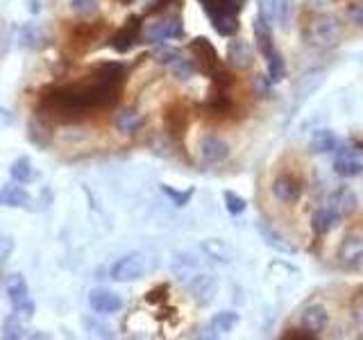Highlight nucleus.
Instances as JSON below:
<instances>
[{
	"label": "nucleus",
	"mask_w": 363,
	"mask_h": 340,
	"mask_svg": "<svg viewBox=\"0 0 363 340\" xmlns=\"http://www.w3.org/2000/svg\"><path fill=\"white\" fill-rule=\"evenodd\" d=\"M261 3H264V0H261Z\"/></svg>",
	"instance_id": "nucleus-48"
},
{
	"label": "nucleus",
	"mask_w": 363,
	"mask_h": 340,
	"mask_svg": "<svg viewBox=\"0 0 363 340\" xmlns=\"http://www.w3.org/2000/svg\"><path fill=\"white\" fill-rule=\"evenodd\" d=\"M266 64H268V77L272 79V84H277L286 77V73H289L286 60H284V55L277 48L266 55Z\"/></svg>",
	"instance_id": "nucleus-28"
},
{
	"label": "nucleus",
	"mask_w": 363,
	"mask_h": 340,
	"mask_svg": "<svg viewBox=\"0 0 363 340\" xmlns=\"http://www.w3.org/2000/svg\"><path fill=\"white\" fill-rule=\"evenodd\" d=\"M28 139H30V143L32 145H37V147H41V150H45V147L50 145V141H52V132H50V125L45 123V118L43 116H34L30 123H28Z\"/></svg>",
	"instance_id": "nucleus-23"
},
{
	"label": "nucleus",
	"mask_w": 363,
	"mask_h": 340,
	"mask_svg": "<svg viewBox=\"0 0 363 340\" xmlns=\"http://www.w3.org/2000/svg\"><path fill=\"white\" fill-rule=\"evenodd\" d=\"M227 64L234 66V68H250L255 64V50L245 39H238V37H230L227 41Z\"/></svg>",
	"instance_id": "nucleus-12"
},
{
	"label": "nucleus",
	"mask_w": 363,
	"mask_h": 340,
	"mask_svg": "<svg viewBox=\"0 0 363 340\" xmlns=\"http://www.w3.org/2000/svg\"><path fill=\"white\" fill-rule=\"evenodd\" d=\"M9 175H11V179H14V181H18V184H28V181H32L34 168H32L30 157H18L16 162L11 164Z\"/></svg>",
	"instance_id": "nucleus-30"
},
{
	"label": "nucleus",
	"mask_w": 363,
	"mask_h": 340,
	"mask_svg": "<svg viewBox=\"0 0 363 340\" xmlns=\"http://www.w3.org/2000/svg\"><path fill=\"white\" fill-rule=\"evenodd\" d=\"M71 9H73V14L89 18L98 14V0H71Z\"/></svg>",
	"instance_id": "nucleus-38"
},
{
	"label": "nucleus",
	"mask_w": 363,
	"mask_h": 340,
	"mask_svg": "<svg viewBox=\"0 0 363 340\" xmlns=\"http://www.w3.org/2000/svg\"><path fill=\"white\" fill-rule=\"evenodd\" d=\"M200 157L204 164H220L230 157V143L220 136H204L200 141Z\"/></svg>",
	"instance_id": "nucleus-16"
},
{
	"label": "nucleus",
	"mask_w": 363,
	"mask_h": 340,
	"mask_svg": "<svg viewBox=\"0 0 363 340\" xmlns=\"http://www.w3.org/2000/svg\"><path fill=\"white\" fill-rule=\"evenodd\" d=\"M184 37V23H182V14H166L159 21L150 23L145 30V41L147 43H162V41H173Z\"/></svg>",
	"instance_id": "nucleus-5"
},
{
	"label": "nucleus",
	"mask_w": 363,
	"mask_h": 340,
	"mask_svg": "<svg viewBox=\"0 0 363 340\" xmlns=\"http://www.w3.org/2000/svg\"><path fill=\"white\" fill-rule=\"evenodd\" d=\"M128 68L121 62L100 64L82 82L48 86L39 94L37 113L60 123H77L96 111L111 109L118 102Z\"/></svg>",
	"instance_id": "nucleus-1"
},
{
	"label": "nucleus",
	"mask_w": 363,
	"mask_h": 340,
	"mask_svg": "<svg viewBox=\"0 0 363 340\" xmlns=\"http://www.w3.org/2000/svg\"><path fill=\"white\" fill-rule=\"evenodd\" d=\"M334 173L338 177H361L363 162L357 159L352 150H340V154L334 159Z\"/></svg>",
	"instance_id": "nucleus-21"
},
{
	"label": "nucleus",
	"mask_w": 363,
	"mask_h": 340,
	"mask_svg": "<svg viewBox=\"0 0 363 340\" xmlns=\"http://www.w3.org/2000/svg\"><path fill=\"white\" fill-rule=\"evenodd\" d=\"M252 30H255V41H257V48L261 55H268L270 50H275V41H272V30H270V21L264 14H257L255 23H252Z\"/></svg>",
	"instance_id": "nucleus-22"
},
{
	"label": "nucleus",
	"mask_w": 363,
	"mask_h": 340,
	"mask_svg": "<svg viewBox=\"0 0 363 340\" xmlns=\"http://www.w3.org/2000/svg\"><path fill=\"white\" fill-rule=\"evenodd\" d=\"M162 193L164 196L175 204V207H186L189 204V200L193 198V193H196V188H186V191H177V188H173V186H166V184H162Z\"/></svg>",
	"instance_id": "nucleus-36"
},
{
	"label": "nucleus",
	"mask_w": 363,
	"mask_h": 340,
	"mask_svg": "<svg viewBox=\"0 0 363 340\" xmlns=\"http://www.w3.org/2000/svg\"><path fill=\"white\" fill-rule=\"evenodd\" d=\"M347 16L354 26H359L363 30V0H354V3L347 5Z\"/></svg>",
	"instance_id": "nucleus-40"
},
{
	"label": "nucleus",
	"mask_w": 363,
	"mask_h": 340,
	"mask_svg": "<svg viewBox=\"0 0 363 340\" xmlns=\"http://www.w3.org/2000/svg\"><path fill=\"white\" fill-rule=\"evenodd\" d=\"M121 3H123V5H130V3H132V0H121Z\"/></svg>",
	"instance_id": "nucleus-47"
},
{
	"label": "nucleus",
	"mask_w": 363,
	"mask_h": 340,
	"mask_svg": "<svg viewBox=\"0 0 363 340\" xmlns=\"http://www.w3.org/2000/svg\"><path fill=\"white\" fill-rule=\"evenodd\" d=\"M270 16L277 18L281 28H289L293 21V0H277V5L270 7Z\"/></svg>",
	"instance_id": "nucleus-32"
},
{
	"label": "nucleus",
	"mask_w": 363,
	"mask_h": 340,
	"mask_svg": "<svg viewBox=\"0 0 363 340\" xmlns=\"http://www.w3.org/2000/svg\"><path fill=\"white\" fill-rule=\"evenodd\" d=\"M198 3L202 5L204 14L211 18L216 14H234V16H238V11H241L243 5H245V0H198Z\"/></svg>",
	"instance_id": "nucleus-25"
},
{
	"label": "nucleus",
	"mask_w": 363,
	"mask_h": 340,
	"mask_svg": "<svg viewBox=\"0 0 363 340\" xmlns=\"http://www.w3.org/2000/svg\"><path fill=\"white\" fill-rule=\"evenodd\" d=\"M281 338H286V340H313L318 336L311 334V332H306V329L302 327V329H286V332L281 334Z\"/></svg>",
	"instance_id": "nucleus-42"
},
{
	"label": "nucleus",
	"mask_w": 363,
	"mask_h": 340,
	"mask_svg": "<svg viewBox=\"0 0 363 340\" xmlns=\"http://www.w3.org/2000/svg\"><path fill=\"white\" fill-rule=\"evenodd\" d=\"M306 41L318 45V48H332L343 37V26L334 14H320L309 21L306 26Z\"/></svg>",
	"instance_id": "nucleus-3"
},
{
	"label": "nucleus",
	"mask_w": 363,
	"mask_h": 340,
	"mask_svg": "<svg viewBox=\"0 0 363 340\" xmlns=\"http://www.w3.org/2000/svg\"><path fill=\"white\" fill-rule=\"evenodd\" d=\"M325 207H329L332 209L340 220L343 218H347V215H352L357 211V207H359V198H357V193L352 191V188H347V186H343V188H336L332 196L327 198V204Z\"/></svg>",
	"instance_id": "nucleus-11"
},
{
	"label": "nucleus",
	"mask_w": 363,
	"mask_h": 340,
	"mask_svg": "<svg viewBox=\"0 0 363 340\" xmlns=\"http://www.w3.org/2000/svg\"><path fill=\"white\" fill-rule=\"evenodd\" d=\"M202 252L213 261H220V264H230L234 256L232 247L225 241H220V238H207V241L202 243Z\"/></svg>",
	"instance_id": "nucleus-27"
},
{
	"label": "nucleus",
	"mask_w": 363,
	"mask_h": 340,
	"mask_svg": "<svg viewBox=\"0 0 363 340\" xmlns=\"http://www.w3.org/2000/svg\"><path fill=\"white\" fill-rule=\"evenodd\" d=\"M182 57V50L177 48H170V45H162V48H157L155 50V60L162 64V66H170V64H175L177 60Z\"/></svg>",
	"instance_id": "nucleus-39"
},
{
	"label": "nucleus",
	"mask_w": 363,
	"mask_h": 340,
	"mask_svg": "<svg viewBox=\"0 0 363 340\" xmlns=\"http://www.w3.org/2000/svg\"><path fill=\"white\" fill-rule=\"evenodd\" d=\"M9 252H11V243H9V238H0V261H5Z\"/></svg>",
	"instance_id": "nucleus-45"
},
{
	"label": "nucleus",
	"mask_w": 363,
	"mask_h": 340,
	"mask_svg": "<svg viewBox=\"0 0 363 340\" xmlns=\"http://www.w3.org/2000/svg\"><path fill=\"white\" fill-rule=\"evenodd\" d=\"M238 324V313L234 311H220L211 317L209 329L213 332V336H223V334H230L232 329Z\"/></svg>",
	"instance_id": "nucleus-29"
},
{
	"label": "nucleus",
	"mask_w": 363,
	"mask_h": 340,
	"mask_svg": "<svg viewBox=\"0 0 363 340\" xmlns=\"http://www.w3.org/2000/svg\"><path fill=\"white\" fill-rule=\"evenodd\" d=\"M164 128H166V134L170 136L173 141H182L186 134V128H189V109L182 105V102H173V105H168L166 111H164Z\"/></svg>",
	"instance_id": "nucleus-8"
},
{
	"label": "nucleus",
	"mask_w": 363,
	"mask_h": 340,
	"mask_svg": "<svg viewBox=\"0 0 363 340\" xmlns=\"http://www.w3.org/2000/svg\"><path fill=\"white\" fill-rule=\"evenodd\" d=\"M175 0H155V3L145 9V14H159V11H164L168 5H173Z\"/></svg>",
	"instance_id": "nucleus-44"
},
{
	"label": "nucleus",
	"mask_w": 363,
	"mask_h": 340,
	"mask_svg": "<svg viewBox=\"0 0 363 340\" xmlns=\"http://www.w3.org/2000/svg\"><path fill=\"white\" fill-rule=\"evenodd\" d=\"M141 34H143V23H141V16H130L128 21L123 23V28L118 32L111 34L109 39V45L116 52L125 55L130 52L136 43L141 41Z\"/></svg>",
	"instance_id": "nucleus-7"
},
{
	"label": "nucleus",
	"mask_w": 363,
	"mask_h": 340,
	"mask_svg": "<svg viewBox=\"0 0 363 340\" xmlns=\"http://www.w3.org/2000/svg\"><path fill=\"white\" fill-rule=\"evenodd\" d=\"M338 264L347 270H354V268L363 266V236L347 234L343 238V243L338 247Z\"/></svg>",
	"instance_id": "nucleus-9"
},
{
	"label": "nucleus",
	"mask_w": 363,
	"mask_h": 340,
	"mask_svg": "<svg viewBox=\"0 0 363 340\" xmlns=\"http://www.w3.org/2000/svg\"><path fill=\"white\" fill-rule=\"evenodd\" d=\"M173 270L177 272V277L182 281H189L193 277V272L198 270V261L193 256H189V254H179L175 259V264H173Z\"/></svg>",
	"instance_id": "nucleus-33"
},
{
	"label": "nucleus",
	"mask_w": 363,
	"mask_h": 340,
	"mask_svg": "<svg viewBox=\"0 0 363 340\" xmlns=\"http://www.w3.org/2000/svg\"><path fill=\"white\" fill-rule=\"evenodd\" d=\"M168 71L173 73V77H177V79H182V82H184V79H191L193 75L198 73V66H196V62H193V60H186V57L182 55L175 64L168 66Z\"/></svg>",
	"instance_id": "nucleus-31"
},
{
	"label": "nucleus",
	"mask_w": 363,
	"mask_h": 340,
	"mask_svg": "<svg viewBox=\"0 0 363 340\" xmlns=\"http://www.w3.org/2000/svg\"><path fill=\"white\" fill-rule=\"evenodd\" d=\"M166 295H168V283H159L157 288L147 290L145 300L150 302V304H159V302H164V300H166Z\"/></svg>",
	"instance_id": "nucleus-43"
},
{
	"label": "nucleus",
	"mask_w": 363,
	"mask_h": 340,
	"mask_svg": "<svg viewBox=\"0 0 363 340\" xmlns=\"http://www.w3.org/2000/svg\"><path fill=\"white\" fill-rule=\"evenodd\" d=\"M340 141L332 130H315L309 139V152L311 154H327V152H338Z\"/></svg>",
	"instance_id": "nucleus-20"
},
{
	"label": "nucleus",
	"mask_w": 363,
	"mask_h": 340,
	"mask_svg": "<svg viewBox=\"0 0 363 340\" xmlns=\"http://www.w3.org/2000/svg\"><path fill=\"white\" fill-rule=\"evenodd\" d=\"M43 39H45L43 32L37 26H32V23H28V26L21 30V45H26V48H41Z\"/></svg>",
	"instance_id": "nucleus-35"
},
{
	"label": "nucleus",
	"mask_w": 363,
	"mask_h": 340,
	"mask_svg": "<svg viewBox=\"0 0 363 340\" xmlns=\"http://www.w3.org/2000/svg\"><path fill=\"white\" fill-rule=\"evenodd\" d=\"M186 283H189V293L193 295V300H196L200 306L209 304L216 298V290H218V281H216V277L204 275V272L193 275Z\"/></svg>",
	"instance_id": "nucleus-13"
},
{
	"label": "nucleus",
	"mask_w": 363,
	"mask_h": 340,
	"mask_svg": "<svg viewBox=\"0 0 363 340\" xmlns=\"http://www.w3.org/2000/svg\"><path fill=\"white\" fill-rule=\"evenodd\" d=\"M5 293H7V300L11 304V309H14V313L21 317V320H30V317L34 315V304L30 300V288H28L26 277L18 275V272L7 275Z\"/></svg>",
	"instance_id": "nucleus-4"
},
{
	"label": "nucleus",
	"mask_w": 363,
	"mask_h": 340,
	"mask_svg": "<svg viewBox=\"0 0 363 340\" xmlns=\"http://www.w3.org/2000/svg\"><path fill=\"white\" fill-rule=\"evenodd\" d=\"M340 222L338 215L329 209V207H320V209H315L313 215H311V230L315 236H325L334 230V227Z\"/></svg>",
	"instance_id": "nucleus-26"
},
{
	"label": "nucleus",
	"mask_w": 363,
	"mask_h": 340,
	"mask_svg": "<svg viewBox=\"0 0 363 340\" xmlns=\"http://www.w3.org/2000/svg\"><path fill=\"white\" fill-rule=\"evenodd\" d=\"M223 200H225V209L230 211L232 215H241L247 209V202L241 196H238V193H234V191H225Z\"/></svg>",
	"instance_id": "nucleus-37"
},
{
	"label": "nucleus",
	"mask_w": 363,
	"mask_h": 340,
	"mask_svg": "<svg viewBox=\"0 0 363 340\" xmlns=\"http://www.w3.org/2000/svg\"><path fill=\"white\" fill-rule=\"evenodd\" d=\"M302 193H304V184L293 175H279L275 181H272V196L284 204L300 202Z\"/></svg>",
	"instance_id": "nucleus-10"
},
{
	"label": "nucleus",
	"mask_w": 363,
	"mask_h": 340,
	"mask_svg": "<svg viewBox=\"0 0 363 340\" xmlns=\"http://www.w3.org/2000/svg\"><path fill=\"white\" fill-rule=\"evenodd\" d=\"M105 32V21H98V23H77L71 32V43L73 45H82V50L89 48L100 34Z\"/></svg>",
	"instance_id": "nucleus-19"
},
{
	"label": "nucleus",
	"mask_w": 363,
	"mask_h": 340,
	"mask_svg": "<svg viewBox=\"0 0 363 340\" xmlns=\"http://www.w3.org/2000/svg\"><path fill=\"white\" fill-rule=\"evenodd\" d=\"M257 230H259V236L264 238V243H266L268 247L275 249V252L286 254V256H293L295 252H298V247H295L284 234H279V232L275 230V227H270L268 222L261 220V222L257 225Z\"/></svg>",
	"instance_id": "nucleus-15"
},
{
	"label": "nucleus",
	"mask_w": 363,
	"mask_h": 340,
	"mask_svg": "<svg viewBox=\"0 0 363 340\" xmlns=\"http://www.w3.org/2000/svg\"><path fill=\"white\" fill-rule=\"evenodd\" d=\"M189 50L193 52V62H196L198 71L204 73L207 77H211L223 66L218 50L213 48V43L207 37H196L189 43Z\"/></svg>",
	"instance_id": "nucleus-6"
},
{
	"label": "nucleus",
	"mask_w": 363,
	"mask_h": 340,
	"mask_svg": "<svg viewBox=\"0 0 363 340\" xmlns=\"http://www.w3.org/2000/svg\"><path fill=\"white\" fill-rule=\"evenodd\" d=\"M143 116L136 109H121L116 116H113V128H116L121 134H134L143 128Z\"/></svg>",
	"instance_id": "nucleus-24"
},
{
	"label": "nucleus",
	"mask_w": 363,
	"mask_h": 340,
	"mask_svg": "<svg viewBox=\"0 0 363 340\" xmlns=\"http://www.w3.org/2000/svg\"><path fill=\"white\" fill-rule=\"evenodd\" d=\"M26 336V329H23V320L16 313H9L3 322V338L7 340H18Z\"/></svg>",
	"instance_id": "nucleus-34"
},
{
	"label": "nucleus",
	"mask_w": 363,
	"mask_h": 340,
	"mask_svg": "<svg viewBox=\"0 0 363 340\" xmlns=\"http://www.w3.org/2000/svg\"><path fill=\"white\" fill-rule=\"evenodd\" d=\"M306 3H311L313 7H323V5L327 3V0H306Z\"/></svg>",
	"instance_id": "nucleus-46"
},
{
	"label": "nucleus",
	"mask_w": 363,
	"mask_h": 340,
	"mask_svg": "<svg viewBox=\"0 0 363 340\" xmlns=\"http://www.w3.org/2000/svg\"><path fill=\"white\" fill-rule=\"evenodd\" d=\"M302 327L306 329V332H311L315 336H320L327 324H329V313L323 304H311V306H306V309L302 311Z\"/></svg>",
	"instance_id": "nucleus-17"
},
{
	"label": "nucleus",
	"mask_w": 363,
	"mask_h": 340,
	"mask_svg": "<svg viewBox=\"0 0 363 340\" xmlns=\"http://www.w3.org/2000/svg\"><path fill=\"white\" fill-rule=\"evenodd\" d=\"M0 204L9 209H28L32 204V198L18 181H14V184H5L0 188Z\"/></svg>",
	"instance_id": "nucleus-18"
},
{
	"label": "nucleus",
	"mask_w": 363,
	"mask_h": 340,
	"mask_svg": "<svg viewBox=\"0 0 363 340\" xmlns=\"http://www.w3.org/2000/svg\"><path fill=\"white\" fill-rule=\"evenodd\" d=\"M89 306L94 313H100V315H107V313H116L121 311L123 306V300L118 293L113 290H107V288H94L89 293Z\"/></svg>",
	"instance_id": "nucleus-14"
},
{
	"label": "nucleus",
	"mask_w": 363,
	"mask_h": 340,
	"mask_svg": "<svg viewBox=\"0 0 363 340\" xmlns=\"http://www.w3.org/2000/svg\"><path fill=\"white\" fill-rule=\"evenodd\" d=\"M270 86H272V79L266 75H257L255 77V94L257 98H268L270 96Z\"/></svg>",
	"instance_id": "nucleus-41"
},
{
	"label": "nucleus",
	"mask_w": 363,
	"mask_h": 340,
	"mask_svg": "<svg viewBox=\"0 0 363 340\" xmlns=\"http://www.w3.org/2000/svg\"><path fill=\"white\" fill-rule=\"evenodd\" d=\"M159 266V259L155 252H145V249H139V252L125 254L123 259H118L116 264L111 266L109 275L113 281H136L143 279L147 272H152Z\"/></svg>",
	"instance_id": "nucleus-2"
}]
</instances>
